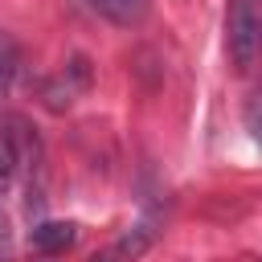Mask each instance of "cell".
<instances>
[{
    "label": "cell",
    "instance_id": "obj_3",
    "mask_svg": "<svg viewBox=\"0 0 262 262\" xmlns=\"http://www.w3.org/2000/svg\"><path fill=\"white\" fill-rule=\"evenodd\" d=\"M94 16H102V20H111V25H123V29H131V25H139L143 16H147V8H151V0H82Z\"/></svg>",
    "mask_w": 262,
    "mask_h": 262
},
{
    "label": "cell",
    "instance_id": "obj_8",
    "mask_svg": "<svg viewBox=\"0 0 262 262\" xmlns=\"http://www.w3.org/2000/svg\"><path fill=\"white\" fill-rule=\"evenodd\" d=\"M246 131H250V139L262 147V94H254V98L246 102Z\"/></svg>",
    "mask_w": 262,
    "mask_h": 262
},
{
    "label": "cell",
    "instance_id": "obj_4",
    "mask_svg": "<svg viewBox=\"0 0 262 262\" xmlns=\"http://www.w3.org/2000/svg\"><path fill=\"white\" fill-rule=\"evenodd\" d=\"M151 242H156V229H151L147 221H143V225H131V229H127V233L115 242L111 258H119V262H135V258H139V254H143Z\"/></svg>",
    "mask_w": 262,
    "mask_h": 262
},
{
    "label": "cell",
    "instance_id": "obj_9",
    "mask_svg": "<svg viewBox=\"0 0 262 262\" xmlns=\"http://www.w3.org/2000/svg\"><path fill=\"white\" fill-rule=\"evenodd\" d=\"M8 254H12V233H8V217L0 213V262H8Z\"/></svg>",
    "mask_w": 262,
    "mask_h": 262
},
{
    "label": "cell",
    "instance_id": "obj_1",
    "mask_svg": "<svg viewBox=\"0 0 262 262\" xmlns=\"http://www.w3.org/2000/svg\"><path fill=\"white\" fill-rule=\"evenodd\" d=\"M225 45L237 74H246L262 53V0H229Z\"/></svg>",
    "mask_w": 262,
    "mask_h": 262
},
{
    "label": "cell",
    "instance_id": "obj_7",
    "mask_svg": "<svg viewBox=\"0 0 262 262\" xmlns=\"http://www.w3.org/2000/svg\"><path fill=\"white\" fill-rule=\"evenodd\" d=\"M70 102H74V86L66 82V74L53 78V82H45V106L49 111H70Z\"/></svg>",
    "mask_w": 262,
    "mask_h": 262
},
{
    "label": "cell",
    "instance_id": "obj_5",
    "mask_svg": "<svg viewBox=\"0 0 262 262\" xmlns=\"http://www.w3.org/2000/svg\"><path fill=\"white\" fill-rule=\"evenodd\" d=\"M16 168H20V147H16V135H12L8 127H0V192H8V188H12Z\"/></svg>",
    "mask_w": 262,
    "mask_h": 262
},
{
    "label": "cell",
    "instance_id": "obj_2",
    "mask_svg": "<svg viewBox=\"0 0 262 262\" xmlns=\"http://www.w3.org/2000/svg\"><path fill=\"white\" fill-rule=\"evenodd\" d=\"M29 242H33L37 254L57 258V254H66V250L78 242V225H74V221H41V225H33Z\"/></svg>",
    "mask_w": 262,
    "mask_h": 262
},
{
    "label": "cell",
    "instance_id": "obj_6",
    "mask_svg": "<svg viewBox=\"0 0 262 262\" xmlns=\"http://www.w3.org/2000/svg\"><path fill=\"white\" fill-rule=\"evenodd\" d=\"M16 70H20V49H16V41L8 33H0V98L12 90Z\"/></svg>",
    "mask_w": 262,
    "mask_h": 262
}]
</instances>
